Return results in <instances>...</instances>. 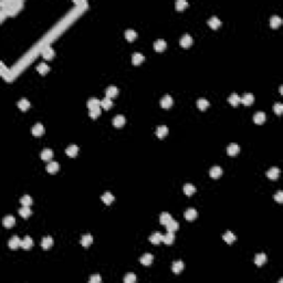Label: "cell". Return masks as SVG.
I'll return each mask as SVG.
<instances>
[{
	"label": "cell",
	"instance_id": "6da1fadb",
	"mask_svg": "<svg viewBox=\"0 0 283 283\" xmlns=\"http://www.w3.org/2000/svg\"><path fill=\"white\" fill-rule=\"evenodd\" d=\"M253 101H254V96H253L252 93H244L240 97V102L244 103V105H250V104L253 103Z\"/></svg>",
	"mask_w": 283,
	"mask_h": 283
},
{
	"label": "cell",
	"instance_id": "7a4b0ae2",
	"mask_svg": "<svg viewBox=\"0 0 283 283\" xmlns=\"http://www.w3.org/2000/svg\"><path fill=\"white\" fill-rule=\"evenodd\" d=\"M166 47H167V43H166V41H165L164 39L156 40L155 43H154V49L156 50V51H158V52L164 51V50L166 49Z\"/></svg>",
	"mask_w": 283,
	"mask_h": 283
},
{
	"label": "cell",
	"instance_id": "3957f363",
	"mask_svg": "<svg viewBox=\"0 0 283 283\" xmlns=\"http://www.w3.org/2000/svg\"><path fill=\"white\" fill-rule=\"evenodd\" d=\"M192 45V38L189 34H184L180 38V45L184 48H189Z\"/></svg>",
	"mask_w": 283,
	"mask_h": 283
},
{
	"label": "cell",
	"instance_id": "277c9868",
	"mask_svg": "<svg viewBox=\"0 0 283 283\" xmlns=\"http://www.w3.org/2000/svg\"><path fill=\"white\" fill-rule=\"evenodd\" d=\"M173 97H171L170 95H165L163 96V98H161L160 101V105L161 107H164V108H169L171 105H173Z\"/></svg>",
	"mask_w": 283,
	"mask_h": 283
},
{
	"label": "cell",
	"instance_id": "5b68a950",
	"mask_svg": "<svg viewBox=\"0 0 283 283\" xmlns=\"http://www.w3.org/2000/svg\"><path fill=\"white\" fill-rule=\"evenodd\" d=\"M3 226H5L6 228H11L14 226V223H16V218L13 217V216L9 215V216H6L5 218H3Z\"/></svg>",
	"mask_w": 283,
	"mask_h": 283
},
{
	"label": "cell",
	"instance_id": "8992f818",
	"mask_svg": "<svg viewBox=\"0 0 283 283\" xmlns=\"http://www.w3.org/2000/svg\"><path fill=\"white\" fill-rule=\"evenodd\" d=\"M8 246L11 249H17L18 247L21 246V240H20V238L18 236H13L8 242Z\"/></svg>",
	"mask_w": 283,
	"mask_h": 283
},
{
	"label": "cell",
	"instance_id": "52a82bcc",
	"mask_svg": "<svg viewBox=\"0 0 283 283\" xmlns=\"http://www.w3.org/2000/svg\"><path fill=\"white\" fill-rule=\"evenodd\" d=\"M209 174H210V177L211 178H215V179H217V178H219L220 176H221L222 174V169L220 166H213L210 168V170H209Z\"/></svg>",
	"mask_w": 283,
	"mask_h": 283
},
{
	"label": "cell",
	"instance_id": "ba28073f",
	"mask_svg": "<svg viewBox=\"0 0 283 283\" xmlns=\"http://www.w3.org/2000/svg\"><path fill=\"white\" fill-rule=\"evenodd\" d=\"M267 262V255L265 253H258L254 258V263L258 265V267H261Z\"/></svg>",
	"mask_w": 283,
	"mask_h": 283
},
{
	"label": "cell",
	"instance_id": "9c48e42d",
	"mask_svg": "<svg viewBox=\"0 0 283 283\" xmlns=\"http://www.w3.org/2000/svg\"><path fill=\"white\" fill-rule=\"evenodd\" d=\"M171 269H173V271L175 272V273H180V272L184 270V262L181 261V260H177V261H175L173 263V265H171Z\"/></svg>",
	"mask_w": 283,
	"mask_h": 283
},
{
	"label": "cell",
	"instance_id": "30bf717a",
	"mask_svg": "<svg viewBox=\"0 0 283 283\" xmlns=\"http://www.w3.org/2000/svg\"><path fill=\"white\" fill-rule=\"evenodd\" d=\"M208 24H209V27H210L211 29H215L216 30V29H218L220 26H221V21H220L219 19H218L216 16H213L208 20Z\"/></svg>",
	"mask_w": 283,
	"mask_h": 283
},
{
	"label": "cell",
	"instance_id": "8fae6325",
	"mask_svg": "<svg viewBox=\"0 0 283 283\" xmlns=\"http://www.w3.org/2000/svg\"><path fill=\"white\" fill-rule=\"evenodd\" d=\"M175 240V233L174 231H167L166 234H163V241L166 244H171Z\"/></svg>",
	"mask_w": 283,
	"mask_h": 283
},
{
	"label": "cell",
	"instance_id": "7c38bea8",
	"mask_svg": "<svg viewBox=\"0 0 283 283\" xmlns=\"http://www.w3.org/2000/svg\"><path fill=\"white\" fill-rule=\"evenodd\" d=\"M239 150H240V147H239V145H237L236 143H231L227 148V153H228V155H230V156L237 155L239 153Z\"/></svg>",
	"mask_w": 283,
	"mask_h": 283
},
{
	"label": "cell",
	"instance_id": "4fadbf2b",
	"mask_svg": "<svg viewBox=\"0 0 283 283\" xmlns=\"http://www.w3.org/2000/svg\"><path fill=\"white\" fill-rule=\"evenodd\" d=\"M197 215H198V212H197V210H196V209H194V208L187 209V210L185 211V213H184V216H185V218L187 220H194V219H196Z\"/></svg>",
	"mask_w": 283,
	"mask_h": 283
},
{
	"label": "cell",
	"instance_id": "5bb4252c",
	"mask_svg": "<svg viewBox=\"0 0 283 283\" xmlns=\"http://www.w3.org/2000/svg\"><path fill=\"white\" fill-rule=\"evenodd\" d=\"M265 118H267V117H265V113L261 112V111H260V112H257L254 115H253V121H254L257 124H262V123L265 121Z\"/></svg>",
	"mask_w": 283,
	"mask_h": 283
},
{
	"label": "cell",
	"instance_id": "9a60e30c",
	"mask_svg": "<svg viewBox=\"0 0 283 283\" xmlns=\"http://www.w3.org/2000/svg\"><path fill=\"white\" fill-rule=\"evenodd\" d=\"M43 133H45V127H43L42 124L37 123V124L32 127V134L34 136H41Z\"/></svg>",
	"mask_w": 283,
	"mask_h": 283
},
{
	"label": "cell",
	"instance_id": "2e32d148",
	"mask_svg": "<svg viewBox=\"0 0 283 283\" xmlns=\"http://www.w3.org/2000/svg\"><path fill=\"white\" fill-rule=\"evenodd\" d=\"M125 124V117L123 115H116L113 118V125L115 127H122Z\"/></svg>",
	"mask_w": 283,
	"mask_h": 283
},
{
	"label": "cell",
	"instance_id": "e0dca14e",
	"mask_svg": "<svg viewBox=\"0 0 283 283\" xmlns=\"http://www.w3.org/2000/svg\"><path fill=\"white\" fill-rule=\"evenodd\" d=\"M144 59H145V56H144L143 54L139 53V52H136V53L133 54V58H132V62H133L134 66H138V64H140L142 62L144 61Z\"/></svg>",
	"mask_w": 283,
	"mask_h": 283
},
{
	"label": "cell",
	"instance_id": "ac0fdd59",
	"mask_svg": "<svg viewBox=\"0 0 283 283\" xmlns=\"http://www.w3.org/2000/svg\"><path fill=\"white\" fill-rule=\"evenodd\" d=\"M59 168H60V165H59L58 161H50L49 164L47 165V170L49 171V173L51 174H54L56 173V171L59 170Z\"/></svg>",
	"mask_w": 283,
	"mask_h": 283
},
{
	"label": "cell",
	"instance_id": "d6986e66",
	"mask_svg": "<svg viewBox=\"0 0 283 283\" xmlns=\"http://www.w3.org/2000/svg\"><path fill=\"white\" fill-rule=\"evenodd\" d=\"M267 175L270 179H276V178L279 177V175H280V169H279L278 167H271V168L268 170Z\"/></svg>",
	"mask_w": 283,
	"mask_h": 283
},
{
	"label": "cell",
	"instance_id": "ffe728a7",
	"mask_svg": "<svg viewBox=\"0 0 283 283\" xmlns=\"http://www.w3.org/2000/svg\"><path fill=\"white\" fill-rule=\"evenodd\" d=\"M149 241L154 244H158L160 241H163V234H161L160 232H154V233L149 237Z\"/></svg>",
	"mask_w": 283,
	"mask_h": 283
},
{
	"label": "cell",
	"instance_id": "44dd1931",
	"mask_svg": "<svg viewBox=\"0 0 283 283\" xmlns=\"http://www.w3.org/2000/svg\"><path fill=\"white\" fill-rule=\"evenodd\" d=\"M118 94V89H117L115 85H110V86L106 89V96L107 97H115V96Z\"/></svg>",
	"mask_w": 283,
	"mask_h": 283
},
{
	"label": "cell",
	"instance_id": "7402d4cb",
	"mask_svg": "<svg viewBox=\"0 0 283 283\" xmlns=\"http://www.w3.org/2000/svg\"><path fill=\"white\" fill-rule=\"evenodd\" d=\"M222 238H223V240L227 242V244H232V242H234V240H236V236H234L233 232H231L229 230V231H226L225 233H223V236H222Z\"/></svg>",
	"mask_w": 283,
	"mask_h": 283
},
{
	"label": "cell",
	"instance_id": "603a6c76",
	"mask_svg": "<svg viewBox=\"0 0 283 283\" xmlns=\"http://www.w3.org/2000/svg\"><path fill=\"white\" fill-rule=\"evenodd\" d=\"M168 134V128H167V126H165V125H160V126L157 127L156 129V135L158 136L159 138H163L165 137V136Z\"/></svg>",
	"mask_w": 283,
	"mask_h": 283
},
{
	"label": "cell",
	"instance_id": "cb8c5ba5",
	"mask_svg": "<svg viewBox=\"0 0 283 283\" xmlns=\"http://www.w3.org/2000/svg\"><path fill=\"white\" fill-rule=\"evenodd\" d=\"M166 228H167V231H176L179 228V223L176 220L171 219L166 223Z\"/></svg>",
	"mask_w": 283,
	"mask_h": 283
},
{
	"label": "cell",
	"instance_id": "d4e9b609",
	"mask_svg": "<svg viewBox=\"0 0 283 283\" xmlns=\"http://www.w3.org/2000/svg\"><path fill=\"white\" fill-rule=\"evenodd\" d=\"M52 244H53V239L51 238V237H45V238H42V241H41V246H42L43 249H49L52 247Z\"/></svg>",
	"mask_w": 283,
	"mask_h": 283
},
{
	"label": "cell",
	"instance_id": "484cf974",
	"mask_svg": "<svg viewBox=\"0 0 283 283\" xmlns=\"http://www.w3.org/2000/svg\"><path fill=\"white\" fill-rule=\"evenodd\" d=\"M153 260H154V257H153L152 253H145L143 257L140 258V262H142L144 265H149L153 262Z\"/></svg>",
	"mask_w": 283,
	"mask_h": 283
},
{
	"label": "cell",
	"instance_id": "4316f807",
	"mask_svg": "<svg viewBox=\"0 0 283 283\" xmlns=\"http://www.w3.org/2000/svg\"><path fill=\"white\" fill-rule=\"evenodd\" d=\"M77 152H79V148H77V146L74 145V144H73V145L68 146V148L66 149V153L70 157H75L77 155Z\"/></svg>",
	"mask_w": 283,
	"mask_h": 283
},
{
	"label": "cell",
	"instance_id": "83f0119b",
	"mask_svg": "<svg viewBox=\"0 0 283 283\" xmlns=\"http://www.w3.org/2000/svg\"><path fill=\"white\" fill-rule=\"evenodd\" d=\"M53 157V152H52L50 148H45V149L41 152V158L43 160H50V159Z\"/></svg>",
	"mask_w": 283,
	"mask_h": 283
},
{
	"label": "cell",
	"instance_id": "f1b7e54d",
	"mask_svg": "<svg viewBox=\"0 0 283 283\" xmlns=\"http://www.w3.org/2000/svg\"><path fill=\"white\" fill-rule=\"evenodd\" d=\"M32 244H33V241L29 236L24 237V238L21 240V247L24 249H30L31 247H32Z\"/></svg>",
	"mask_w": 283,
	"mask_h": 283
},
{
	"label": "cell",
	"instance_id": "f546056e",
	"mask_svg": "<svg viewBox=\"0 0 283 283\" xmlns=\"http://www.w3.org/2000/svg\"><path fill=\"white\" fill-rule=\"evenodd\" d=\"M102 200L104 201V204L106 205H111L113 200H114V196L112 195V192L110 191H105L103 195H102Z\"/></svg>",
	"mask_w": 283,
	"mask_h": 283
},
{
	"label": "cell",
	"instance_id": "4dcf8cb0",
	"mask_svg": "<svg viewBox=\"0 0 283 283\" xmlns=\"http://www.w3.org/2000/svg\"><path fill=\"white\" fill-rule=\"evenodd\" d=\"M92 242H93V237L91 234H84L81 239V244L83 247H89Z\"/></svg>",
	"mask_w": 283,
	"mask_h": 283
},
{
	"label": "cell",
	"instance_id": "1f68e13d",
	"mask_svg": "<svg viewBox=\"0 0 283 283\" xmlns=\"http://www.w3.org/2000/svg\"><path fill=\"white\" fill-rule=\"evenodd\" d=\"M195 191H196V187H195L192 184H185V185H184V192H185L187 196H191Z\"/></svg>",
	"mask_w": 283,
	"mask_h": 283
},
{
	"label": "cell",
	"instance_id": "d6a6232c",
	"mask_svg": "<svg viewBox=\"0 0 283 283\" xmlns=\"http://www.w3.org/2000/svg\"><path fill=\"white\" fill-rule=\"evenodd\" d=\"M113 105V102H112V98L111 97H107V96H105V97L103 98V100L101 101V106L102 107H104L105 110H108V108H111Z\"/></svg>",
	"mask_w": 283,
	"mask_h": 283
},
{
	"label": "cell",
	"instance_id": "836d02e7",
	"mask_svg": "<svg viewBox=\"0 0 283 283\" xmlns=\"http://www.w3.org/2000/svg\"><path fill=\"white\" fill-rule=\"evenodd\" d=\"M197 106H198V108L201 111L206 110V108L209 106V101L206 100V98H199V100L197 101Z\"/></svg>",
	"mask_w": 283,
	"mask_h": 283
},
{
	"label": "cell",
	"instance_id": "e575fe53",
	"mask_svg": "<svg viewBox=\"0 0 283 283\" xmlns=\"http://www.w3.org/2000/svg\"><path fill=\"white\" fill-rule=\"evenodd\" d=\"M228 101L230 102V104H232L233 106H237L239 103H240V96L237 93H232L230 94V96L228 97Z\"/></svg>",
	"mask_w": 283,
	"mask_h": 283
},
{
	"label": "cell",
	"instance_id": "d590c367",
	"mask_svg": "<svg viewBox=\"0 0 283 283\" xmlns=\"http://www.w3.org/2000/svg\"><path fill=\"white\" fill-rule=\"evenodd\" d=\"M43 58L47 59V60H51L54 56V50L52 49L51 47H47L45 50H43Z\"/></svg>",
	"mask_w": 283,
	"mask_h": 283
},
{
	"label": "cell",
	"instance_id": "8d00e7d4",
	"mask_svg": "<svg viewBox=\"0 0 283 283\" xmlns=\"http://www.w3.org/2000/svg\"><path fill=\"white\" fill-rule=\"evenodd\" d=\"M18 107L21 111H27L30 107V102L27 98H22V100H20L18 102Z\"/></svg>",
	"mask_w": 283,
	"mask_h": 283
},
{
	"label": "cell",
	"instance_id": "74e56055",
	"mask_svg": "<svg viewBox=\"0 0 283 283\" xmlns=\"http://www.w3.org/2000/svg\"><path fill=\"white\" fill-rule=\"evenodd\" d=\"M37 71L40 73V74H45V73H48L50 71V66H48L47 63L42 62V63H40L39 66H37Z\"/></svg>",
	"mask_w": 283,
	"mask_h": 283
},
{
	"label": "cell",
	"instance_id": "f35d334b",
	"mask_svg": "<svg viewBox=\"0 0 283 283\" xmlns=\"http://www.w3.org/2000/svg\"><path fill=\"white\" fill-rule=\"evenodd\" d=\"M136 37H137V33L133 29H128V30L125 31V38H126L127 41H133L136 39Z\"/></svg>",
	"mask_w": 283,
	"mask_h": 283
},
{
	"label": "cell",
	"instance_id": "ab89813d",
	"mask_svg": "<svg viewBox=\"0 0 283 283\" xmlns=\"http://www.w3.org/2000/svg\"><path fill=\"white\" fill-rule=\"evenodd\" d=\"M187 6H188V3L185 1V0H178L175 3V8L177 11H183L184 9L187 8Z\"/></svg>",
	"mask_w": 283,
	"mask_h": 283
},
{
	"label": "cell",
	"instance_id": "60d3db41",
	"mask_svg": "<svg viewBox=\"0 0 283 283\" xmlns=\"http://www.w3.org/2000/svg\"><path fill=\"white\" fill-rule=\"evenodd\" d=\"M281 18L279 16H272L271 19H270V24H271V27L273 29L278 28L279 26L281 24Z\"/></svg>",
	"mask_w": 283,
	"mask_h": 283
},
{
	"label": "cell",
	"instance_id": "b9f144b4",
	"mask_svg": "<svg viewBox=\"0 0 283 283\" xmlns=\"http://www.w3.org/2000/svg\"><path fill=\"white\" fill-rule=\"evenodd\" d=\"M31 212H32V211H31V209L29 208V206H22L21 208L19 209V213H20V216L24 218L29 217V216L31 215Z\"/></svg>",
	"mask_w": 283,
	"mask_h": 283
},
{
	"label": "cell",
	"instance_id": "7bdbcfd3",
	"mask_svg": "<svg viewBox=\"0 0 283 283\" xmlns=\"http://www.w3.org/2000/svg\"><path fill=\"white\" fill-rule=\"evenodd\" d=\"M86 105L90 110H91V108H94V107H98V106L101 105V101L97 100V98H91V100L87 101Z\"/></svg>",
	"mask_w": 283,
	"mask_h": 283
},
{
	"label": "cell",
	"instance_id": "ee69618b",
	"mask_svg": "<svg viewBox=\"0 0 283 283\" xmlns=\"http://www.w3.org/2000/svg\"><path fill=\"white\" fill-rule=\"evenodd\" d=\"M173 218H171V215L168 212H163L160 215V218H159V220H160V222L163 223V225H166L167 222L169 221V220H171Z\"/></svg>",
	"mask_w": 283,
	"mask_h": 283
},
{
	"label": "cell",
	"instance_id": "f6af8a7d",
	"mask_svg": "<svg viewBox=\"0 0 283 283\" xmlns=\"http://www.w3.org/2000/svg\"><path fill=\"white\" fill-rule=\"evenodd\" d=\"M20 202L22 204V206H30L32 204V198L30 196H28V195H26V196L21 197Z\"/></svg>",
	"mask_w": 283,
	"mask_h": 283
},
{
	"label": "cell",
	"instance_id": "bcb514c9",
	"mask_svg": "<svg viewBox=\"0 0 283 283\" xmlns=\"http://www.w3.org/2000/svg\"><path fill=\"white\" fill-rule=\"evenodd\" d=\"M101 115V107L98 106V107H94V108H91L90 110V116L92 117V118H96V117H98Z\"/></svg>",
	"mask_w": 283,
	"mask_h": 283
},
{
	"label": "cell",
	"instance_id": "7dc6e473",
	"mask_svg": "<svg viewBox=\"0 0 283 283\" xmlns=\"http://www.w3.org/2000/svg\"><path fill=\"white\" fill-rule=\"evenodd\" d=\"M135 281H136V275L134 273H132V272H128L124 278V282L126 283H134Z\"/></svg>",
	"mask_w": 283,
	"mask_h": 283
},
{
	"label": "cell",
	"instance_id": "c3c4849f",
	"mask_svg": "<svg viewBox=\"0 0 283 283\" xmlns=\"http://www.w3.org/2000/svg\"><path fill=\"white\" fill-rule=\"evenodd\" d=\"M273 111L276 113L278 115H280L281 113L283 112V104L280 103V102H278V103H275L273 105Z\"/></svg>",
	"mask_w": 283,
	"mask_h": 283
},
{
	"label": "cell",
	"instance_id": "681fc988",
	"mask_svg": "<svg viewBox=\"0 0 283 283\" xmlns=\"http://www.w3.org/2000/svg\"><path fill=\"white\" fill-rule=\"evenodd\" d=\"M90 281H91L92 283H100L101 281H102V278H101L100 274H93V275L91 276V279H90Z\"/></svg>",
	"mask_w": 283,
	"mask_h": 283
},
{
	"label": "cell",
	"instance_id": "f907efd6",
	"mask_svg": "<svg viewBox=\"0 0 283 283\" xmlns=\"http://www.w3.org/2000/svg\"><path fill=\"white\" fill-rule=\"evenodd\" d=\"M274 199H275L276 201H279V202H282V201H283V192H282V190H279V191L276 192L275 195H274Z\"/></svg>",
	"mask_w": 283,
	"mask_h": 283
}]
</instances>
